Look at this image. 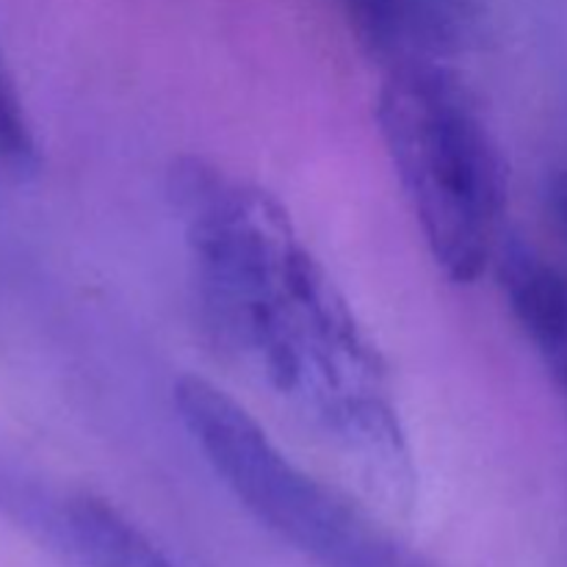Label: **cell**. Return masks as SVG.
Masks as SVG:
<instances>
[{
    "mask_svg": "<svg viewBox=\"0 0 567 567\" xmlns=\"http://www.w3.org/2000/svg\"><path fill=\"white\" fill-rule=\"evenodd\" d=\"M197 319L221 358L264 388L385 502L413 498L410 435L380 349L271 194L205 158L166 181Z\"/></svg>",
    "mask_w": 567,
    "mask_h": 567,
    "instance_id": "6da1fadb",
    "label": "cell"
},
{
    "mask_svg": "<svg viewBox=\"0 0 567 567\" xmlns=\"http://www.w3.org/2000/svg\"><path fill=\"white\" fill-rule=\"evenodd\" d=\"M377 125L435 266L480 280L504 241L507 172L468 89L446 61L388 64Z\"/></svg>",
    "mask_w": 567,
    "mask_h": 567,
    "instance_id": "7a4b0ae2",
    "label": "cell"
},
{
    "mask_svg": "<svg viewBox=\"0 0 567 567\" xmlns=\"http://www.w3.org/2000/svg\"><path fill=\"white\" fill-rule=\"evenodd\" d=\"M172 402L221 485L305 557L324 567H424L341 493L299 468L214 382L181 377Z\"/></svg>",
    "mask_w": 567,
    "mask_h": 567,
    "instance_id": "3957f363",
    "label": "cell"
},
{
    "mask_svg": "<svg viewBox=\"0 0 567 567\" xmlns=\"http://www.w3.org/2000/svg\"><path fill=\"white\" fill-rule=\"evenodd\" d=\"M31 532L70 551L81 567H177L136 520L92 493L48 491Z\"/></svg>",
    "mask_w": 567,
    "mask_h": 567,
    "instance_id": "277c9868",
    "label": "cell"
},
{
    "mask_svg": "<svg viewBox=\"0 0 567 567\" xmlns=\"http://www.w3.org/2000/svg\"><path fill=\"white\" fill-rule=\"evenodd\" d=\"M496 258L509 313L567 391V275L524 238H504Z\"/></svg>",
    "mask_w": 567,
    "mask_h": 567,
    "instance_id": "5b68a950",
    "label": "cell"
},
{
    "mask_svg": "<svg viewBox=\"0 0 567 567\" xmlns=\"http://www.w3.org/2000/svg\"><path fill=\"white\" fill-rule=\"evenodd\" d=\"M354 31L385 64L446 61L465 31V0H343Z\"/></svg>",
    "mask_w": 567,
    "mask_h": 567,
    "instance_id": "8992f818",
    "label": "cell"
},
{
    "mask_svg": "<svg viewBox=\"0 0 567 567\" xmlns=\"http://www.w3.org/2000/svg\"><path fill=\"white\" fill-rule=\"evenodd\" d=\"M0 166L14 175H31L39 166V144L17 83L0 50Z\"/></svg>",
    "mask_w": 567,
    "mask_h": 567,
    "instance_id": "52a82bcc",
    "label": "cell"
},
{
    "mask_svg": "<svg viewBox=\"0 0 567 567\" xmlns=\"http://www.w3.org/2000/svg\"><path fill=\"white\" fill-rule=\"evenodd\" d=\"M548 208H551L554 221H557L559 233H563L567 244V169H559L548 181Z\"/></svg>",
    "mask_w": 567,
    "mask_h": 567,
    "instance_id": "ba28073f",
    "label": "cell"
}]
</instances>
